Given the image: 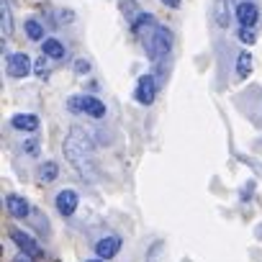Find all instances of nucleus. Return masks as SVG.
<instances>
[{"instance_id": "obj_1", "label": "nucleus", "mask_w": 262, "mask_h": 262, "mask_svg": "<svg viewBox=\"0 0 262 262\" xmlns=\"http://www.w3.org/2000/svg\"><path fill=\"white\" fill-rule=\"evenodd\" d=\"M62 149H64V157H67V162L88 180V183H93L95 180V165H93V142L82 134V131H72V134L64 139V144H62Z\"/></svg>"}, {"instance_id": "obj_2", "label": "nucleus", "mask_w": 262, "mask_h": 262, "mask_svg": "<svg viewBox=\"0 0 262 262\" xmlns=\"http://www.w3.org/2000/svg\"><path fill=\"white\" fill-rule=\"evenodd\" d=\"M144 39V49H147V54L152 57V59H157V57H165L170 49H172V31L167 29V26H152V34H144L142 36Z\"/></svg>"}, {"instance_id": "obj_3", "label": "nucleus", "mask_w": 262, "mask_h": 262, "mask_svg": "<svg viewBox=\"0 0 262 262\" xmlns=\"http://www.w3.org/2000/svg\"><path fill=\"white\" fill-rule=\"evenodd\" d=\"M236 21L242 29H254L259 21V8L252 3V0H242L236 6Z\"/></svg>"}, {"instance_id": "obj_4", "label": "nucleus", "mask_w": 262, "mask_h": 262, "mask_svg": "<svg viewBox=\"0 0 262 262\" xmlns=\"http://www.w3.org/2000/svg\"><path fill=\"white\" fill-rule=\"evenodd\" d=\"M8 75L11 77H26V75H31V70H34V64H31V59L24 54V52H16V54H11L8 57Z\"/></svg>"}, {"instance_id": "obj_5", "label": "nucleus", "mask_w": 262, "mask_h": 262, "mask_svg": "<svg viewBox=\"0 0 262 262\" xmlns=\"http://www.w3.org/2000/svg\"><path fill=\"white\" fill-rule=\"evenodd\" d=\"M155 98H157V82H155V77L152 75L139 77V82H137V100L144 103V105H152Z\"/></svg>"}, {"instance_id": "obj_6", "label": "nucleus", "mask_w": 262, "mask_h": 262, "mask_svg": "<svg viewBox=\"0 0 262 262\" xmlns=\"http://www.w3.org/2000/svg\"><path fill=\"white\" fill-rule=\"evenodd\" d=\"M11 239L16 242V247L21 249V252H26V254H31V257H39L41 254V244L31 236V234H26V231H11Z\"/></svg>"}, {"instance_id": "obj_7", "label": "nucleus", "mask_w": 262, "mask_h": 262, "mask_svg": "<svg viewBox=\"0 0 262 262\" xmlns=\"http://www.w3.org/2000/svg\"><path fill=\"white\" fill-rule=\"evenodd\" d=\"M77 203H80V198H77V190H72V188H67L57 195V211L62 216H72L77 211Z\"/></svg>"}, {"instance_id": "obj_8", "label": "nucleus", "mask_w": 262, "mask_h": 262, "mask_svg": "<svg viewBox=\"0 0 262 262\" xmlns=\"http://www.w3.org/2000/svg\"><path fill=\"white\" fill-rule=\"evenodd\" d=\"M118 249H121V239H118V236H105V239H100V242L95 244L98 259H111V257L118 254Z\"/></svg>"}, {"instance_id": "obj_9", "label": "nucleus", "mask_w": 262, "mask_h": 262, "mask_svg": "<svg viewBox=\"0 0 262 262\" xmlns=\"http://www.w3.org/2000/svg\"><path fill=\"white\" fill-rule=\"evenodd\" d=\"M6 208H8V213L16 216V219H26L29 211H31L29 201L21 198V195H8V198H6Z\"/></svg>"}, {"instance_id": "obj_10", "label": "nucleus", "mask_w": 262, "mask_h": 262, "mask_svg": "<svg viewBox=\"0 0 262 262\" xmlns=\"http://www.w3.org/2000/svg\"><path fill=\"white\" fill-rule=\"evenodd\" d=\"M44 54L49 57V59H57V62H62L64 57H67V47H64V41H59V39H44Z\"/></svg>"}, {"instance_id": "obj_11", "label": "nucleus", "mask_w": 262, "mask_h": 262, "mask_svg": "<svg viewBox=\"0 0 262 262\" xmlns=\"http://www.w3.org/2000/svg\"><path fill=\"white\" fill-rule=\"evenodd\" d=\"M11 126L18 128V131H36L39 128V118L34 113H16L11 118Z\"/></svg>"}, {"instance_id": "obj_12", "label": "nucleus", "mask_w": 262, "mask_h": 262, "mask_svg": "<svg viewBox=\"0 0 262 262\" xmlns=\"http://www.w3.org/2000/svg\"><path fill=\"white\" fill-rule=\"evenodd\" d=\"M82 113H88L90 118H103L105 116V105L93 98V95H82Z\"/></svg>"}, {"instance_id": "obj_13", "label": "nucleus", "mask_w": 262, "mask_h": 262, "mask_svg": "<svg viewBox=\"0 0 262 262\" xmlns=\"http://www.w3.org/2000/svg\"><path fill=\"white\" fill-rule=\"evenodd\" d=\"M57 175H59V167H57V162H44L39 170H36V180L39 183H54L57 180Z\"/></svg>"}, {"instance_id": "obj_14", "label": "nucleus", "mask_w": 262, "mask_h": 262, "mask_svg": "<svg viewBox=\"0 0 262 262\" xmlns=\"http://www.w3.org/2000/svg\"><path fill=\"white\" fill-rule=\"evenodd\" d=\"M213 21H216V26H221V29H226V26H229L231 16H229V6H226V0H216V3H213Z\"/></svg>"}, {"instance_id": "obj_15", "label": "nucleus", "mask_w": 262, "mask_h": 262, "mask_svg": "<svg viewBox=\"0 0 262 262\" xmlns=\"http://www.w3.org/2000/svg\"><path fill=\"white\" fill-rule=\"evenodd\" d=\"M24 29H26V36H29L31 41H44V26H41V21L29 18Z\"/></svg>"}, {"instance_id": "obj_16", "label": "nucleus", "mask_w": 262, "mask_h": 262, "mask_svg": "<svg viewBox=\"0 0 262 262\" xmlns=\"http://www.w3.org/2000/svg\"><path fill=\"white\" fill-rule=\"evenodd\" d=\"M249 72H252V54L249 52H242L239 57H236V77H249Z\"/></svg>"}, {"instance_id": "obj_17", "label": "nucleus", "mask_w": 262, "mask_h": 262, "mask_svg": "<svg viewBox=\"0 0 262 262\" xmlns=\"http://www.w3.org/2000/svg\"><path fill=\"white\" fill-rule=\"evenodd\" d=\"M0 13H3V39H8L11 36V31H13V18H11V6H8V0H0Z\"/></svg>"}, {"instance_id": "obj_18", "label": "nucleus", "mask_w": 262, "mask_h": 262, "mask_svg": "<svg viewBox=\"0 0 262 262\" xmlns=\"http://www.w3.org/2000/svg\"><path fill=\"white\" fill-rule=\"evenodd\" d=\"M147 262H167V254H165V242H155V244L149 247Z\"/></svg>"}, {"instance_id": "obj_19", "label": "nucleus", "mask_w": 262, "mask_h": 262, "mask_svg": "<svg viewBox=\"0 0 262 262\" xmlns=\"http://www.w3.org/2000/svg\"><path fill=\"white\" fill-rule=\"evenodd\" d=\"M67 108H70L72 113H82V95H72V98H67Z\"/></svg>"}, {"instance_id": "obj_20", "label": "nucleus", "mask_w": 262, "mask_h": 262, "mask_svg": "<svg viewBox=\"0 0 262 262\" xmlns=\"http://www.w3.org/2000/svg\"><path fill=\"white\" fill-rule=\"evenodd\" d=\"M239 39L244 44H254L257 41V34H254V29H239Z\"/></svg>"}, {"instance_id": "obj_21", "label": "nucleus", "mask_w": 262, "mask_h": 262, "mask_svg": "<svg viewBox=\"0 0 262 262\" xmlns=\"http://www.w3.org/2000/svg\"><path fill=\"white\" fill-rule=\"evenodd\" d=\"M24 152H26L29 157H36V155H39V142H36V139L24 142Z\"/></svg>"}, {"instance_id": "obj_22", "label": "nucleus", "mask_w": 262, "mask_h": 262, "mask_svg": "<svg viewBox=\"0 0 262 262\" xmlns=\"http://www.w3.org/2000/svg\"><path fill=\"white\" fill-rule=\"evenodd\" d=\"M47 59H49V57L44 54V57H39V59H36V64H34V67H36V72H41L44 77L49 75V67H47Z\"/></svg>"}, {"instance_id": "obj_23", "label": "nucleus", "mask_w": 262, "mask_h": 262, "mask_svg": "<svg viewBox=\"0 0 262 262\" xmlns=\"http://www.w3.org/2000/svg\"><path fill=\"white\" fill-rule=\"evenodd\" d=\"M75 72H77V75H88V72H90V62H88V59H77V62H75Z\"/></svg>"}, {"instance_id": "obj_24", "label": "nucleus", "mask_w": 262, "mask_h": 262, "mask_svg": "<svg viewBox=\"0 0 262 262\" xmlns=\"http://www.w3.org/2000/svg\"><path fill=\"white\" fill-rule=\"evenodd\" d=\"M13 262H34V257H31V254H26V252H21V254H16V257H13Z\"/></svg>"}, {"instance_id": "obj_25", "label": "nucleus", "mask_w": 262, "mask_h": 262, "mask_svg": "<svg viewBox=\"0 0 262 262\" xmlns=\"http://www.w3.org/2000/svg\"><path fill=\"white\" fill-rule=\"evenodd\" d=\"M165 6H170V8H180V0H162Z\"/></svg>"}, {"instance_id": "obj_26", "label": "nucleus", "mask_w": 262, "mask_h": 262, "mask_svg": "<svg viewBox=\"0 0 262 262\" xmlns=\"http://www.w3.org/2000/svg\"><path fill=\"white\" fill-rule=\"evenodd\" d=\"M88 262H103V259H88Z\"/></svg>"}]
</instances>
